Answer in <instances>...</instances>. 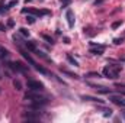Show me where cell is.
<instances>
[{
  "instance_id": "17",
  "label": "cell",
  "mask_w": 125,
  "mask_h": 123,
  "mask_svg": "<svg viewBox=\"0 0 125 123\" xmlns=\"http://www.w3.org/2000/svg\"><path fill=\"white\" fill-rule=\"evenodd\" d=\"M61 71L64 72V74H67L68 77H71V78H79V75H77V74H73V72H70V71H67V70H62V68H61Z\"/></svg>"
},
{
  "instance_id": "19",
  "label": "cell",
  "mask_w": 125,
  "mask_h": 123,
  "mask_svg": "<svg viewBox=\"0 0 125 123\" xmlns=\"http://www.w3.org/2000/svg\"><path fill=\"white\" fill-rule=\"evenodd\" d=\"M103 116H105V117L112 116V110H111V109H103Z\"/></svg>"
},
{
  "instance_id": "23",
  "label": "cell",
  "mask_w": 125,
  "mask_h": 123,
  "mask_svg": "<svg viewBox=\"0 0 125 123\" xmlns=\"http://www.w3.org/2000/svg\"><path fill=\"white\" fill-rule=\"evenodd\" d=\"M61 1V4H62V7H67L70 3H71V0H60Z\"/></svg>"
},
{
  "instance_id": "10",
  "label": "cell",
  "mask_w": 125,
  "mask_h": 123,
  "mask_svg": "<svg viewBox=\"0 0 125 123\" xmlns=\"http://www.w3.org/2000/svg\"><path fill=\"white\" fill-rule=\"evenodd\" d=\"M13 87H15L18 91H22V90H23V86H22L21 80H13Z\"/></svg>"
},
{
  "instance_id": "28",
  "label": "cell",
  "mask_w": 125,
  "mask_h": 123,
  "mask_svg": "<svg viewBox=\"0 0 125 123\" xmlns=\"http://www.w3.org/2000/svg\"><path fill=\"white\" fill-rule=\"evenodd\" d=\"M121 116L124 117V120H125V110H122V112H121Z\"/></svg>"
},
{
  "instance_id": "3",
  "label": "cell",
  "mask_w": 125,
  "mask_h": 123,
  "mask_svg": "<svg viewBox=\"0 0 125 123\" xmlns=\"http://www.w3.org/2000/svg\"><path fill=\"white\" fill-rule=\"evenodd\" d=\"M7 67L12 68L15 72H22V74H26V72H28V68H26L22 62H9Z\"/></svg>"
},
{
  "instance_id": "29",
  "label": "cell",
  "mask_w": 125,
  "mask_h": 123,
  "mask_svg": "<svg viewBox=\"0 0 125 123\" xmlns=\"http://www.w3.org/2000/svg\"><path fill=\"white\" fill-rule=\"evenodd\" d=\"M4 29H6V28H4L3 25H0V31H4Z\"/></svg>"
},
{
  "instance_id": "5",
  "label": "cell",
  "mask_w": 125,
  "mask_h": 123,
  "mask_svg": "<svg viewBox=\"0 0 125 123\" xmlns=\"http://www.w3.org/2000/svg\"><path fill=\"white\" fill-rule=\"evenodd\" d=\"M90 45H92L90 54H94V55H102V54H103V49H105L103 45H97V44H94V42H92Z\"/></svg>"
},
{
  "instance_id": "21",
  "label": "cell",
  "mask_w": 125,
  "mask_h": 123,
  "mask_svg": "<svg viewBox=\"0 0 125 123\" xmlns=\"http://www.w3.org/2000/svg\"><path fill=\"white\" fill-rule=\"evenodd\" d=\"M121 23H122V20H116V22H114V23H112V29H116L118 26H121Z\"/></svg>"
},
{
  "instance_id": "25",
  "label": "cell",
  "mask_w": 125,
  "mask_h": 123,
  "mask_svg": "<svg viewBox=\"0 0 125 123\" xmlns=\"http://www.w3.org/2000/svg\"><path fill=\"white\" fill-rule=\"evenodd\" d=\"M35 19H36L35 16H28V18H26V20H28L29 23H35Z\"/></svg>"
},
{
  "instance_id": "9",
  "label": "cell",
  "mask_w": 125,
  "mask_h": 123,
  "mask_svg": "<svg viewBox=\"0 0 125 123\" xmlns=\"http://www.w3.org/2000/svg\"><path fill=\"white\" fill-rule=\"evenodd\" d=\"M83 100H87V101H97V103H103V100L97 98V97H92V96H82Z\"/></svg>"
},
{
  "instance_id": "4",
  "label": "cell",
  "mask_w": 125,
  "mask_h": 123,
  "mask_svg": "<svg viewBox=\"0 0 125 123\" xmlns=\"http://www.w3.org/2000/svg\"><path fill=\"white\" fill-rule=\"evenodd\" d=\"M28 88H29L31 91H42V90H44V84L39 83V81L29 80V81H28Z\"/></svg>"
},
{
  "instance_id": "24",
  "label": "cell",
  "mask_w": 125,
  "mask_h": 123,
  "mask_svg": "<svg viewBox=\"0 0 125 123\" xmlns=\"http://www.w3.org/2000/svg\"><path fill=\"white\" fill-rule=\"evenodd\" d=\"M124 39H125V38H116V39H114V42H115L116 45H119V44H122V42H124Z\"/></svg>"
},
{
  "instance_id": "8",
  "label": "cell",
  "mask_w": 125,
  "mask_h": 123,
  "mask_svg": "<svg viewBox=\"0 0 125 123\" xmlns=\"http://www.w3.org/2000/svg\"><path fill=\"white\" fill-rule=\"evenodd\" d=\"M23 117L28 120H38L39 119V112H26L23 113Z\"/></svg>"
},
{
  "instance_id": "6",
  "label": "cell",
  "mask_w": 125,
  "mask_h": 123,
  "mask_svg": "<svg viewBox=\"0 0 125 123\" xmlns=\"http://www.w3.org/2000/svg\"><path fill=\"white\" fill-rule=\"evenodd\" d=\"M65 19H67V22H68V26L73 28V26H74V22H76V20H74V13H73V10L68 9V10L65 12Z\"/></svg>"
},
{
  "instance_id": "27",
  "label": "cell",
  "mask_w": 125,
  "mask_h": 123,
  "mask_svg": "<svg viewBox=\"0 0 125 123\" xmlns=\"http://www.w3.org/2000/svg\"><path fill=\"white\" fill-rule=\"evenodd\" d=\"M102 3H103V0H96V1H94V6H97V4H102Z\"/></svg>"
},
{
  "instance_id": "18",
  "label": "cell",
  "mask_w": 125,
  "mask_h": 123,
  "mask_svg": "<svg viewBox=\"0 0 125 123\" xmlns=\"http://www.w3.org/2000/svg\"><path fill=\"white\" fill-rule=\"evenodd\" d=\"M86 77H89V78H99L100 74H99V72H87Z\"/></svg>"
},
{
  "instance_id": "13",
  "label": "cell",
  "mask_w": 125,
  "mask_h": 123,
  "mask_svg": "<svg viewBox=\"0 0 125 123\" xmlns=\"http://www.w3.org/2000/svg\"><path fill=\"white\" fill-rule=\"evenodd\" d=\"M21 54L23 55V58H25V60H28V61H29V62L32 64V65H35V61H33V60L31 58V55H29L28 52H25V51H21Z\"/></svg>"
},
{
  "instance_id": "15",
  "label": "cell",
  "mask_w": 125,
  "mask_h": 123,
  "mask_svg": "<svg viewBox=\"0 0 125 123\" xmlns=\"http://www.w3.org/2000/svg\"><path fill=\"white\" fill-rule=\"evenodd\" d=\"M67 60H68V62H70L71 65H74V67H79V62L76 61V60H74L71 55H67Z\"/></svg>"
},
{
  "instance_id": "1",
  "label": "cell",
  "mask_w": 125,
  "mask_h": 123,
  "mask_svg": "<svg viewBox=\"0 0 125 123\" xmlns=\"http://www.w3.org/2000/svg\"><path fill=\"white\" fill-rule=\"evenodd\" d=\"M39 91H29L25 94V100H29L31 103L33 104H39V106H44V104H47V98L44 97V96H41V94H38Z\"/></svg>"
},
{
  "instance_id": "32",
  "label": "cell",
  "mask_w": 125,
  "mask_h": 123,
  "mask_svg": "<svg viewBox=\"0 0 125 123\" xmlns=\"http://www.w3.org/2000/svg\"><path fill=\"white\" fill-rule=\"evenodd\" d=\"M0 78H1V77H0Z\"/></svg>"
},
{
  "instance_id": "31",
  "label": "cell",
  "mask_w": 125,
  "mask_h": 123,
  "mask_svg": "<svg viewBox=\"0 0 125 123\" xmlns=\"http://www.w3.org/2000/svg\"><path fill=\"white\" fill-rule=\"evenodd\" d=\"M124 87H125V84H124Z\"/></svg>"
},
{
  "instance_id": "2",
  "label": "cell",
  "mask_w": 125,
  "mask_h": 123,
  "mask_svg": "<svg viewBox=\"0 0 125 123\" xmlns=\"http://www.w3.org/2000/svg\"><path fill=\"white\" fill-rule=\"evenodd\" d=\"M121 70H122V65H109V67H105L103 75L108 77V78H111V80H116Z\"/></svg>"
},
{
  "instance_id": "11",
  "label": "cell",
  "mask_w": 125,
  "mask_h": 123,
  "mask_svg": "<svg viewBox=\"0 0 125 123\" xmlns=\"http://www.w3.org/2000/svg\"><path fill=\"white\" fill-rule=\"evenodd\" d=\"M92 87H94V90H96V91H99V93H105V94H109V93H111L109 88L102 87V86H100V87H97V86H92Z\"/></svg>"
},
{
  "instance_id": "14",
  "label": "cell",
  "mask_w": 125,
  "mask_h": 123,
  "mask_svg": "<svg viewBox=\"0 0 125 123\" xmlns=\"http://www.w3.org/2000/svg\"><path fill=\"white\" fill-rule=\"evenodd\" d=\"M9 55V51L6 49V48H3V46H0V58H6Z\"/></svg>"
},
{
  "instance_id": "26",
  "label": "cell",
  "mask_w": 125,
  "mask_h": 123,
  "mask_svg": "<svg viewBox=\"0 0 125 123\" xmlns=\"http://www.w3.org/2000/svg\"><path fill=\"white\" fill-rule=\"evenodd\" d=\"M13 25H15V23H13V20H12V19H10V20H9V22H7V26H9V28H12V26H13Z\"/></svg>"
},
{
  "instance_id": "30",
  "label": "cell",
  "mask_w": 125,
  "mask_h": 123,
  "mask_svg": "<svg viewBox=\"0 0 125 123\" xmlns=\"http://www.w3.org/2000/svg\"><path fill=\"white\" fill-rule=\"evenodd\" d=\"M25 1H26V3H29V1H32V0H25Z\"/></svg>"
},
{
  "instance_id": "12",
  "label": "cell",
  "mask_w": 125,
  "mask_h": 123,
  "mask_svg": "<svg viewBox=\"0 0 125 123\" xmlns=\"http://www.w3.org/2000/svg\"><path fill=\"white\" fill-rule=\"evenodd\" d=\"M35 70H36V71H39V72H42V74H45V75H51V77H54V75H52V74H50L45 68H42V67H39V65H36V64H35Z\"/></svg>"
},
{
  "instance_id": "22",
  "label": "cell",
  "mask_w": 125,
  "mask_h": 123,
  "mask_svg": "<svg viewBox=\"0 0 125 123\" xmlns=\"http://www.w3.org/2000/svg\"><path fill=\"white\" fill-rule=\"evenodd\" d=\"M42 38L47 41V42H50V44H54V41H52V38H50L48 35H42Z\"/></svg>"
},
{
  "instance_id": "20",
  "label": "cell",
  "mask_w": 125,
  "mask_h": 123,
  "mask_svg": "<svg viewBox=\"0 0 125 123\" xmlns=\"http://www.w3.org/2000/svg\"><path fill=\"white\" fill-rule=\"evenodd\" d=\"M25 45H26V48H28V49H31V51H36V48H35V45H33L32 42H26Z\"/></svg>"
},
{
  "instance_id": "16",
  "label": "cell",
  "mask_w": 125,
  "mask_h": 123,
  "mask_svg": "<svg viewBox=\"0 0 125 123\" xmlns=\"http://www.w3.org/2000/svg\"><path fill=\"white\" fill-rule=\"evenodd\" d=\"M19 33H21V35H23V36H26V38L29 36V31H28L26 28H19Z\"/></svg>"
},
{
  "instance_id": "7",
  "label": "cell",
  "mask_w": 125,
  "mask_h": 123,
  "mask_svg": "<svg viewBox=\"0 0 125 123\" xmlns=\"http://www.w3.org/2000/svg\"><path fill=\"white\" fill-rule=\"evenodd\" d=\"M109 100H111L114 104H118V106H122V107H125V98L119 97V96H111V97H109Z\"/></svg>"
}]
</instances>
